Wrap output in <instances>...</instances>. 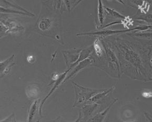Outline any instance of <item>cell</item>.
<instances>
[{
  "label": "cell",
  "mask_w": 152,
  "mask_h": 122,
  "mask_svg": "<svg viewBox=\"0 0 152 122\" xmlns=\"http://www.w3.org/2000/svg\"><path fill=\"white\" fill-rule=\"evenodd\" d=\"M134 19L140 21H144L147 23L152 24V14H142V15H139L138 17H135Z\"/></svg>",
  "instance_id": "20"
},
{
  "label": "cell",
  "mask_w": 152,
  "mask_h": 122,
  "mask_svg": "<svg viewBox=\"0 0 152 122\" xmlns=\"http://www.w3.org/2000/svg\"><path fill=\"white\" fill-rule=\"evenodd\" d=\"M37 100H35L33 104L31 105L29 111V115H28V121H31L32 120L34 116L35 115L37 109Z\"/></svg>",
  "instance_id": "21"
},
{
  "label": "cell",
  "mask_w": 152,
  "mask_h": 122,
  "mask_svg": "<svg viewBox=\"0 0 152 122\" xmlns=\"http://www.w3.org/2000/svg\"><path fill=\"white\" fill-rule=\"evenodd\" d=\"M97 1H98V12H97L98 19L100 24V26L102 27L103 26L105 17L107 15V14L105 10V6L104 5L102 0H97ZM100 27H99V28H100Z\"/></svg>",
  "instance_id": "13"
},
{
  "label": "cell",
  "mask_w": 152,
  "mask_h": 122,
  "mask_svg": "<svg viewBox=\"0 0 152 122\" xmlns=\"http://www.w3.org/2000/svg\"><path fill=\"white\" fill-rule=\"evenodd\" d=\"M147 57L150 68H152V45L147 47Z\"/></svg>",
  "instance_id": "22"
},
{
  "label": "cell",
  "mask_w": 152,
  "mask_h": 122,
  "mask_svg": "<svg viewBox=\"0 0 152 122\" xmlns=\"http://www.w3.org/2000/svg\"><path fill=\"white\" fill-rule=\"evenodd\" d=\"M130 1L133 5L136 6L142 14H147L148 12L150 5L145 0H130Z\"/></svg>",
  "instance_id": "12"
},
{
  "label": "cell",
  "mask_w": 152,
  "mask_h": 122,
  "mask_svg": "<svg viewBox=\"0 0 152 122\" xmlns=\"http://www.w3.org/2000/svg\"><path fill=\"white\" fill-rule=\"evenodd\" d=\"M115 46L119 52V56L124 58V61L127 63H130L133 68L140 72L141 74L146 76L147 69L145 65L150 66L148 57L147 51H145L142 47H139V45H136L126 40L121 39H115Z\"/></svg>",
  "instance_id": "1"
},
{
  "label": "cell",
  "mask_w": 152,
  "mask_h": 122,
  "mask_svg": "<svg viewBox=\"0 0 152 122\" xmlns=\"http://www.w3.org/2000/svg\"><path fill=\"white\" fill-rule=\"evenodd\" d=\"M144 114H145V115L146 118L148 120V121H152V115H151L149 114L148 113H144Z\"/></svg>",
  "instance_id": "23"
},
{
  "label": "cell",
  "mask_w": 152,
  "mask_h": 122,
  "mask_svg": "<svg viewBox=\"0 0 152 122\" xmlns=\"http://www.w3.org/2000/svg\"><path fill=\"white\" fill-rule=\"evenodd\" d=\"M99 106L97 103H88L82 107L80 110L79 117L76 121H88V118Z\"/></svg>",
  "instance_id": "5"
},
{
  "label": "cell",
  "mask_w": 152,
  "mask_h": 122,
  "mask_svg": "<svg viewBox=\"0 0 152 122\" xmlns=\"http://www.w3.org/2000/svg\"><path fill=\"white\" fill-rule=\"evenodd\" d=\"M117 100H118V99H115V100H114V102L107 108H106L104 111L97 114V115H96L95 116L92 117L91 119H88V121H103L104 120V118H105L106 115H107L108 113L109 112L110 109H111L112 106L117 102Z\"/></svg>",
  "instance_id": "14"
},
{
  "label": "cell",
  "mask_w": 152,
  "mask_h": 122,
  "mask_svg": "<svg viewBox=\"0 0 152 122\" xmlns=\"http://www.w3.org/2000/svg\"><path fill=\"white\" fill-rule=\"evenodd\" d=\"M134 36L141 38L142 40H145L148 41H152V32H147V33H142V32H134L133 34Z\"/></svg>",
  "instance_id": "19"
},
{
  "label": "cell",
  "mask_w": 152,
  "mask_h": 122,
  "mask_svg": "<svg viewBox=\"0 0 152 122\" xmlns=\"http://www.w3.org/2000/svg\"><path fill=\"white\" fill-rule=\"evenodd\" d=\"M82 49H74L72 50L63 51V54L65 58V63L67 66L70 65V66L74 63L77 62L79 58L80 54L82 51ZM69 66V67H70Z\"/></svg>",
  "instance_id": "7"
},
{
  "label": "cell",
  "mask_w": 152,
  "mask_h": 122,
  "mask_svg": "<svg viewBox=\"0 0 152 122\" xmlns=\"http://www.w3.org/2000/svg\"><path fill=\"white\" fill-rule=\"evenodd\" d=\"M83 0H64V2L66 9L69 12H71Z\"/></svg>",
  "instance_id": "18"
},
{
  "label": "cell",
  "mask_w": 152,
  "mask_h": 122,
  "mask_svg": "<svg viewBox=\"0 0 152 122\" xmlns=\"http://www.w3.org/2000/svg\"><path fill=\"white\" fill-rule=\"evenodd\" d=\"M15 55H12L8 59L3 61L0 63V68H1V78L4 76V74H6L10 70L11 68L15 64L12 63L14 60Z\"/></svg>",
  "instance_id": "9"
},
{
  "label": "cell",
  "mask_w": 152,
  "mask_h": 122,
  "mask_svg": "<svg viewBox=\"0 0 152 122\" xmlns=\"http://www.w3.org/2000/svg\"><path fill=\"white\" fill-rule=\"evenodd\" d=\"M101 37L98 38L93 43V47H94V51L95 54L97 55L98 58L102 57L104 55L105 51L104 47L101 43Z\"/></svg>",
  "instance_id": "15"
},
{
  "label": "cell",
  "mask_w": 152,
  "mask_h": 122,
  "mask_svg": "<svg viewBox=\"0 0 152 122\" xmlns=\"http://www.w3.org/2000/svg\"><path fill=\"white\" fill-rule=\"evenodd\" d=\"M23 29L24 28L16 21L1 17V35L9 32L16 33Z\"/></svg>",
  "instance_id": "4"
},
{
  "label": "cell",
  "mask_w": 152,
  "mask_h": 122,
  "mask_svg": "<svg viewBox=\"0 0 152 122\" xmlns=\"http://www.w3.org/2000/svg\"><path fill=\"white\" fill-rule=\"evenodd\" d=\"M72 84L75 92V102L74 106H76L80 103H86L94 95L105 90L104 89H94L83 87L74 82H72Z\"/></svg>",
  "instance_id": "2"
},
{
  "label": "cell",
  "mask_w": 152,
  "mask_h": 122,
  "mask_svg": "<svg viewBox=\"0 0 152 122\" xmlns=\"http://www.w3.org/2000/svg\"><path fill=\"white\" fill-rule=\"evenodd\" d=\"M42 3L49 9L58 14H62L66 9L64 0H46Z\"/></svg>",
  "instance_id": "6"
},
{
  "label": "cell",
  "mask_w": 152,
  "mask_h": 122,
  "mask_svg": "<svg viewBox=\"0 0 152 122\" xmlns=\"http://www.w3.org/2000/svg\"><path fill=\"white\" fill-rule=\"evenodd\" d=\"M54 18L51 17H43L41 20H40L38 26L40 30L42 31H47L49 30L53 26V20Z\"/></svg>",
  "instance_id": "10"
},
{
  "label": "cell",
  "mask_w": 152,
  "mask_h": 122,
  "mask_svg": "<svg viewBox=\"0 0 152 122\" xmlns=\"http://www.w3.org/2000/svg\"><path fill=\"white\" fill-rule=\"evenodd\" d=\"M1 13H6V14H17V15H28L29 17H34V14H30L26 12H24L21 10H15V9H9L4 8L3 6H1Z\"/></svg>",
  "instance_id": "16"
},
{
  "label": "cell",
  "mask_w": 152,
  "mask_h": 122,
  "mask_svg": "<svg viewBox=\"0 0 152 122\" xmlns=\"http://www.w3.org/2000/svg\"><path fill=\"white\" fill-rule=\"evenodd\" d=\"M151 69H152V68H151ZM151 75H152V74H151Z\"/></svg>",
  "instance_id": "27"
},
{
  "label": "cell",
  "mask_w": 152,
  "mask_h": 122,
  "mask_svg": "<svg viewBox=\"0 0 152 122\" xmlns=\"http://www.w3.org/2000/svg\"><path fill=\"white\" fill-rule=\"evenodd\" d=\"M145 1H146L148 3H149V4H150V6H152V0H145Z\"/></svg>",
  "instance_id": "25"
},
{
  "label": "cell",
  "mask_w": 152,
  "mask_h": 122,
  "mask_svg": "<svg viewBox=\"0 0 152 122\" xmlns=\"http://www.w3.org/2000/svg\"><path fill=\"white\" fill-rule=\"evenodd\" d=\"M115 89V87H112L109 89H105L104 91L97 93L95 95H94L92 98H91L86 103H97L99 102L100 100L103 99L109 93L111 92L113 90Z\"/></svg>",
  "instance_id": "11"
},
{
  "label": "cell",
  "mask_w": 152,
  "mask_h": 122,
  "mask_svg": "<svg viewBox=\"0 0 152 122\" xmlns=\"http://www.w3.org/2000/svg\"><path fill=\"white\" fill-rule=\"evenodd\" d=\"M108 1H112V0H108Z\"/></svg>",
  "instance_id": "26"
},
{
  "label": "cell",
  "mask_w": 152,
  "mask_h": 122,
  "mask_svg": "<svg viewBox=\"0 0 152 122\" xmlns=\"http://www.w3.org/2000/svg\"><path fill=\"white\" fill-rule=\"evenodd\" d=\"M94 62H95L94 58L91 57H88V58L82 61V62H80L79 63H78L77 65H76V66L74 68V69L73 70V71L71 72L70 73V74L65 78V80H64V81H63V82H65L66 80H68L71 77H73L74 76H75L79 71H80L81 70H82L83 69L86 68L88 65H89L90 64H92Z\"/></svg>",
  "instance_id": "8"
},
{
  "label": "cell",
  "mask_w": 152,
  "mask_h": 122,
  "mask_svg": "<svg viewBox=\"0 0 152 122\" xmlns=\"http://www.w3.org/2000/svg\"><path fill=\"white\" fill-rule=\"evenodd\" d=\"M152 28V25H140L137 27L132 29H128L126 30H112V29H105L102 30H98L96 32H88V33H83L77 34V36L79 35H98L100 36L101 37H105V36L114 35H119L122 33L129 32L131 31H144L147 30H150Z\"/></svg>",
  "instance_id": "3"
},
{
  "label": "cell",
  "mask_w": 152,
  "mask_h": 122,
  "mask_svg": "<svg viewBox=\"0 0 152 122\" xmlns=\"http://www.w3.org/2000/svg\"><path fill=\"white\" fill-rule=\"evenodd\" d=\"M116 1H118V2H119V3H120L121 4H123V5H125V3H124V1H123V0H116Z\"/></svg>",
  "instance_id": "24"
},
{
  "label": "cell",
  "mask_w": 152,
  "mask_h": 122,
  "mask_svg": "<svg viewBox=\"0 0 152 122\" xmlns=\"http://www.w3.org/2000/svg\"><path fill=\"white\" fill-rule=\"evenodd\" d=\"M105 10L107 15L113 17L115 18H119L121 20H124L126 18V17L124 16L123 15H122L121 14H120L119 12H118V11H116V10L108 7L107 6H105Z\"/></svg>",
  "instance_id": "17"
}]
</instances>
